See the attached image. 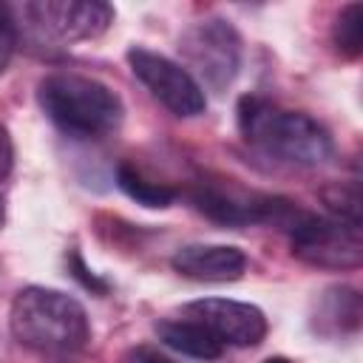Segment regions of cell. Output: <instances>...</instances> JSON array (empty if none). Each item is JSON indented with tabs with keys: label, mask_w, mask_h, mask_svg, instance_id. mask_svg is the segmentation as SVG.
<instances>
[{
	"label": "cell",
	"mask_w": 363,
	"mask_h": 363,
	"mask_svg": "<svg viewBox=\"0 0 363 363\" xmlns=\"http://www.w3.org/2000/svg\"><path fill=\"white\" fill-rule=\"evenodd\" d=\"M128 62L133 77L159 99L170 113L176 116H199L207 108L204 88L199 79L179 62L167 60L164 54L147 51V48H130Z\"/></svg>",
	"instance_id": "cell-6"
},
{
	"label": "cell",
	"mask_w": 363,
	"mask_h": 363,
	"mask_svg": "<svg viewBox=\"0 0 363 363\" xmlns=\"http://www.w3.org/2000/svg\"><path fill=\"white\" fill-rule=\"evenodd\" d=\"M323 320H332L340 332L343 329H357L360 326V295L349 286L332 289L329 298H326Z\"/></svg>",
	"instance_id": "cell-13"
},
{
	"label": "cell",
	"mask_w": 363,
	"mask_h": 363,
	"mask_svg": "<svg viewBox=\"0 0 363 363\" xmlns=\"http://www.w3.org/2000/svg\"><path fill=\"white\" fill-rule=\"evenodd\" d=\"M116 184L133 199V201H139V204H145V207H170L173 204V199H176V190H170V187H164V184H156V182H147L139 170H133L130 164H119V170H116Z\"/></svg>",
	"instance_id": "cell-11"
},
{
	"label": "cell",
	"mask_w": 363,
	"mask_h": 363,
	"mask_svg": "<svg viewBox=\"0 0 363 363\" xmlns=\"http://www.w3.org/2000/svg\"><path fill=\"white\" fill-rule=\"evenodd\" d=\"M238 128L247 142L286 164L320 167L335 153V142L320 122L301 111L278 108L264 96L238 99Z\"/></svg>",
	"instance_id": "cell-2"
},
{
	"label": "cell",
	"mask_w": 363,
	"mask_h": 363,
	"mask_svg": "<svg viewBox=\"0 0 363 363\" xmlns=\"http://www.w3.org/2000/svg\"><path fill=\"white\" fill-rule=\"evenodd\" d=\"M45 116L77 139H99L122 122V99L99 79L82 74H51L37 85Z\"/></svg>",
	"instance_id": "cell-3"
},
{
	"label": "cell",
	"mask_w": 363,
	"mask_h": 363,
	"mask_svg": "<svg viewBox=\"0 0 363 363\" xmlns=\"http://www.w3.org/2000/svg\"><path fill=\"white\" fill-rule=\"evenodd\" d=\"M136 363H176V360H170V357H164V354H159V352L142 349L139 357H136Z\"/></svg>",
	"instance_id": "cell-17"
},
{
	"label": "cell",
	"mask_w": 363,
	"mask_h": 363,
	"mask_svg": "<svg viewBox=\"0 0 363 363\" xmlns=\"http://www.w3.org/2000/svg\"><path fill=\"white\" fill-rule=\"evenodd\" d=\"M179 48L187 60V68H193L199 74V79L218 94L235 79V74L241 68V37L221 17H207L196 26H190L182 34Z\"/></svg>",
	"instance_id": "cell-4"
},
{
	"label": "cell",
	"mask_w": 363,
	"mask_h": 363,
	"mask_svg": "<svg viewBox=\"0 0 363 363\" xmlns=\"http://www.w3.org/2000/svg\"><path fill=\"white\" fill-rule=\"evenodd\" d=\"M323 201L332 218L360 227V190L357 184H332L323 190Z\"/></svg>",
	"instance_id": "cell-14"
},
{
	"label": "cell",
	"mask_w": 363,
	"mask_h": 363,
	"mask_svg": "<svg viewBox=\"0 0 363 363\" xmlns=\"http://www.w3.org/2000/svg\"><path fill=\"white\" fill-rule=\"evenodd\" d=\"M11 164H14V147H11V136L6 130V125L0 122V182L11 173Z\"/></svg>",
	"instance_id": "cell-16"
},
{
	"label": "cell",
	"mask_w": 363,
	"mask_h": 363,
	"mask_svg": "<svg viewBox=\"0 0 363 363\" xmlns=\"http://www.w3.org/2000/svg\"><path fill=\"white\" fill-rule=\"evenodd\" d=\"M184 315L201 323L221 346H258L267 335V315L241 301L201 298L184 306Z\"/></svg>",
	"instance_id": "cell-8"
},
{
	"label": "cell",
	"mask_w": 363,
	"mask_h": 363,
	"mask_svg": "<svg viewBox=\"0 0 363 363\" xmlns=\"http://www.w3.org/2000/svg\"><path fill=\"white\" fill-rule=\"evenodd\" d=\"M264 363H289L286 357H269V360H264Z\"/></svg>",
	"instance_id": "cell-18"
},
{
	"label": "cell",
	"mask_w": 363,
	"mask_h": 363,
	"mask_svg": "<svg viewBox=\"0 0 363 363\" xmlns=\"http://www.w3.org/2000/svg\"><path fill=\"white\" fill-rule=\"evenodd\" d=\"M173 269L190 281H238L247 269V255L230 244H187L170 258Z\"/></svg>",
	"instance_id": "cell-9"
},
{
	"label": "cell",
	"mask_w": 363,
	"mask_h": 363,
	"mask_svg": "<svg viewBox=\"0 0 363 363\" xmlns=\"http://www.w3.org/2000/svg\"><path fill=\"white\" fill-rule=\"evenodd\" d=\"M23 11L34 20L37 28L62 43L94 40L113 23V9L99 0H40L26 3Z\"/></svg>",
	"instance_id": "cell-7"
},
{
	"label": "cell",
	"mask_w": 363,
	"mask_h": 363,
	"mask_svg": "<svg viewBox=\"0 0 363 363\" xmlns=\"http://www.w3.org/2000/svg\"><path fill=\"white\" fill-rule=\"evenodd\" d=\"M332 37L343 57H349V60L360 57V51H363V6L360 3H349L337 14Z\"/></svg>",
	"instance_id": "cell-12"
},
{
	"label": "cell",
	"mask_w": 363,
	"mask_h": 363,
	"mask_svg": "<svg viewBox=\"0 0 363 363\" xmlns=\"http://www.w3.org/2000/svg\"><path fill=\"white\" fill-rule=\"evenodd\" d=\"M289 241H292V252L303 264L320 269H354L363 261L360 227L337 218H320L303 213L289 230Z\"/></svg>",
	"instance_id": "cell-5"
},
{
	"label": "cell",
	"mask_w": 363,
	"mask_h": 363,
	"mask_svg": "<svg viewBox=\"0 0 363 363\" xmlns=\"http://www.w3.org/2000/svg\"><path fill=\"white\" fill-rule=\"evenodd\" d=\"M156 335L164 346H170L173 352H182L187 357H199V360H218L224 346L196 320L182 318V320H162L156 326Z\"/></svg>",
	"instance_id": "cell-10"
},
{
	"label": "cell",
	"mask_w": 363,
	"mask_h": 363,
	"mask_svg": "<svg viewBox=\"0 0 363 363\" xmlns=\"http://www.w3.org/2000/svg\"><path fill=\"white\" fill-rule=\"evenodd\" d=\"M11 335L43 357H71L85 349L91 323L82 303L60 289L26 286L11 303Z\"/></svg>",
	"instance_id": "cell-1"
},
{
	"label": "cell",
	"mask_w": 363,
	"mask_h": 363,
	"mask_svg": "<svg viewBox=\"0 0 363 363\" xmlns=\"http://www.w3.org/2000/svg\"><path fill=\"white\" fill-rule=\"evenodd\" d=\"M0 224H3V201H0Z\"/></svg>",
	"instance_id": "cell-19"
},
{
	"label": "cell",
	"mask_w": 363,
	"mask_h": 363,
	"mask_svg": "<svg viewBox=\"0 0 363 363\" xmlns=\"http://www.w3.org/2000/svg\"><path fill=\"white\" fill-rule=\"evenodd\" d=\"M14 45H17V28L14 20L6 14V9L0 6V74L9 68L11 57H14Z\"/></svg>",
	"instance_id": "cell-15"
}]
</instances>
